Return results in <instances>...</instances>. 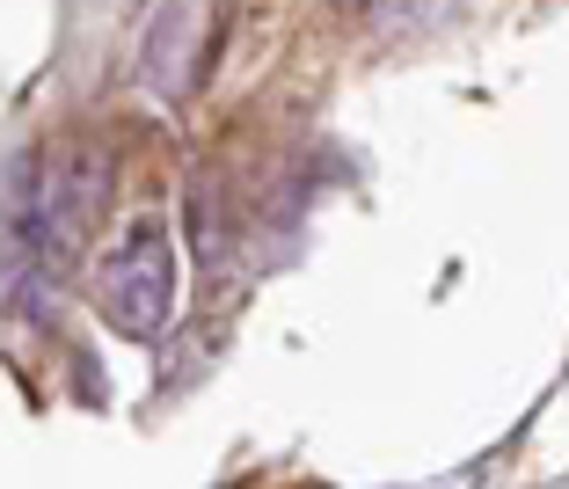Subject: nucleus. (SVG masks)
Returning a JSON list of instances; mask_svg holds the SVG:
<instances>
[{
	"label": "nucleus",
	"instance_id": "1",
	"mask_svg": "<svg viewBox=\"0 0 569 489\" xmlns=\"http://www.w3.org/2000/svg\"><path fill=\"white\" fill-rule=\"evenodd\" d=\"M96 307L110 315V329H124V337H153V329L168 321V307H176V256H168V227L153 220V212L132 220L124 241L102 256Z\"/></svg>",
	"mask_w": 569,
	"mask_h": 489
},
{
	"label": "nucleus",
	"instance_id": "2",
	"mask_svg": "<svg viewBox=\"0 0 569 489\" xmlns=\"http://www.w3.org/2000/svg\"><path fill=\"white\" fill-rule=\"evenodd\" d=\"M96 204H102V169H88V161L37 169V183H30V227H22V241H30L37 256H67L73 241L88 234Z\"/></svg>",
	"mask_w": 569,
	"mask_h": 489
}]
</instances>
